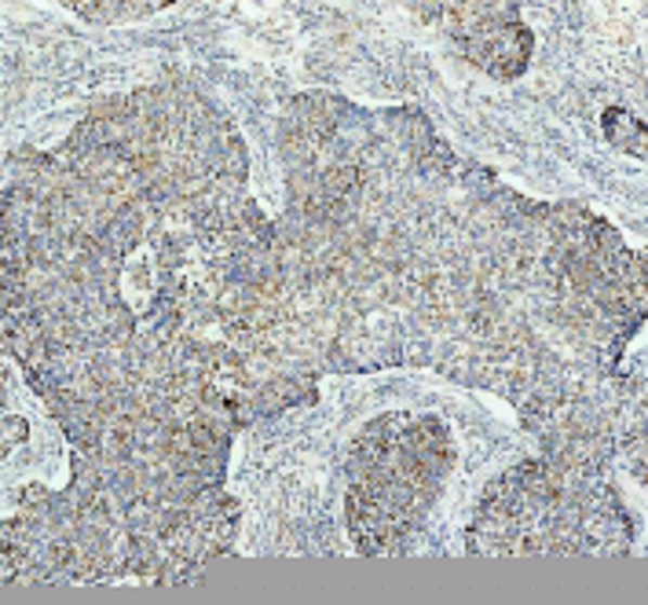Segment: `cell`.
<instances>
[{"label": "cell", "mask_w": 648, "mask_h": 605, "mask_svg": "<svg viewBox=\"0 0 648 605\" xmlns=\"http://www.w3.org/2000/svg\"><path fill=\"white\" fill-rule=\"evenodd\" d=\"M469 60H477L491 78H517L531 60V30L509 18L466 41Z\"/></svg>", "instance_id": "cell-1"}, {"label": "cell", "mask_w": 648, "mask_h": 605, "mask_svg": "<svg viewBox=\"0 0 648 605\" xmlns=\"http://www.w3.org/2000/svg\"><path fill=\"white\" fill-rule=\"evenodd\" d=\"M605 137L615 143L619 151H626V155L641 158L645 155V125L634 118L631 111L623 107H612L605 114Z\"/></svg>", "instance_id": "cell-2"}, {"label": "cell", "mask_w": 648, "mask_h": 605, "mask_svg": "<svg viewBox=\"0 0 648 605\" xmlns=\"http://www.w3.org/2000/svg\"><path fill=\"white\" fill-rule=\"evenodd\" d=\"M26 437V422L23 419H8V434H4V440L12 445V440H23Z\"/></svg>", "instance_id": "cell-3"}]
</instances>
